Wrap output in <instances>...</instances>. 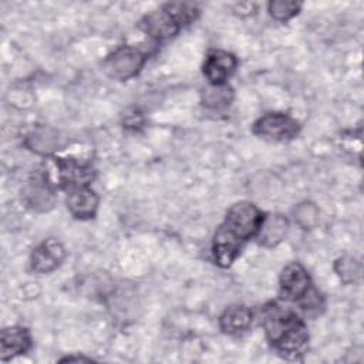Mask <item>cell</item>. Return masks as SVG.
<instances>
[{
    "instance_id": "10",
    "label": "cell",
    "mask_w": 364,
    "mask_h": 364,
    "mask_svg": "<svg viewBox=\"0 0 364 364\" xmlns=\"http://www.w3.org/2000/svg\"><path fill=\"white\" fill-rule=\"evenodd\" d=\"M237 68L235 54L225 50H210L205 58L202 71L209 84H225Z\"/></svg>"
},
{
    "instance_id": "14",
    "label": "cell",
    "mask_w": 364,
    "mask_h": 364,
    "mask_svg": "<svg viewBox=\"0 0 364 364\" xmlns=\"http://www.w3.org/2000/svg\"><path fill=\"white\" fill-rule=\"evenodd\" d=\"M26 146L33 152L44 156H53L61 146V136L58 131L47 125H38L26 136Z\"/></svg>"
},
{
    "instance_id": "5",
    "label": "cell",
    "mask_w": 364,
    "mask_h": 364,
    "mask_svg": "<svg viewBox=\"0 0 364 364\" xmlns=\"http://www.w3.org/2000/svg\"><path fill=\"white\" fill-rule=\"evenodd\" d=\"M46 179L55 188L65 192L84 185H91L95 178V169L90 162L73 156H48L43 171Z\"/></svg>"
},
{
    "instance_id": "19",
    "label": "cell",
    "mask_w": 364,
    "mask_h": 364,
    "mask_svg": "<svg viewBox=\"0 0 364 364\" xmlns=\"http://www.w3.org/2000/svg\"><path fill=\"white\" fill-rule=\"evenodd\" d=\"M294 220L296 223L303 228V229H313L317 223H318V208L309 200H304L301 203H299L294 210Z\"/></svg>"
},
{
    "instance_id": "17",
    "label": "cell",
    "mask_w": 364,
    "mask_h": 364,
    "mask_svg": "<svg viewBox=\"0 0 364 364\" xmlns=\"http://www.w3.org/2000/svg\"><path fill=\"white\" fill-rule=\"evenodd\" d=\"M334 272L344 284H354L361 280L363 264L357 257L344 255L334 262Z\"/></svg>"
},
{
    "instance_id": "6",
    "label": "cell",
    "mask_w": 364,
    "mask_h": 364,
    "mask_svg": "<svg viewBox=\"0 0 364 364\" xmlns=\"http://www.w3.org/2000/svg\"><path fill=\"white\" fill-rule=\"evenodd\" d=\"M148 54L134 46H119L102 61V71L112 80L127 81L139 74Z\"/></svg>"
},
{
    "instance_id": "16",
    "label": "cell",
    "mask_w": 364,
    "mask_h": 364,
    "mask_svg": "<svg viewBox=\"0 0 364 364\" xmlns=\"http://www.w3.org/2000/svg\"><path fill=\"white\" fill-rule=\"evenodd\" d=\"M235 98L233 88L225 84H209L200 92V102L209 109H223L228 108Z\"/></svg>"
},
{
    "instance_id": "8",
    "label": "cell",
    "mask_w": 364,
    "mask_h": 364,
    "mask_svg": "<svg viewBox=\"0 0 364 364\" xmlns=\"http://www.w3.org/2000/svg\"><path fill=\"white\" fill-rule=\"evenodd\" d=\"M21 198L24 205L34 212H48L55 205V188L46 179L44 173H36L26 182Z\"/></svg>"
},
{
    "instance_id": "20",
    "label": "cell",
    "mask_w": 364,
    "mask_h": 364,
    "mask_svg": "<svg viewBox=\"0 0 364 364\" xmlns=\"http://www.w3.org/2000/svg\"><path fill=\"white\" fill-rule=\"evenodd\" d=\"M73 360H75V361H90V358H85V357H65V358H63L61 361H73Z\"/></svg>"
},
{
    "instance_id": "12",
    "label": "cell",
    "mask_w": 364,
    "mask_h": 364,
    "mask_svg": "<svg viewBox=\"0 0 364 364\" xmlns=\"http://www.w3.org/2000/svg\"><path fill=\"white\" fill-rule=\"evenodd\" d=\"M33 346L31 334L26 327L10 326L0 333V360L9 361L27 354Z\"/></svg>"
},
{
    "instance_id": "3",
    "label": "cell",
    "mask_w": 364,
    "mask_h": 364,
    "mask_svg": "<svg viewBox=\"0 0 364 364\" xmlns=\"http://www.w3.org/2000/svg\"><path fill=\"white\" fill-rule=\"evenodd\" d=\"M199 14L200 9L195 3H166L146 14L139 27L152 40L161 43L176 36L182 27L193 23Z\"/></svg>"
},
{
    "instance_id": "2",
    "label": "cell",
    "mask_w": 364,
    "mask_h": 364,
    "mask_svg": "<svg viewBox=\"0 0 364 364\" xmlns=\"http://www.w3.org/2000/svg\"><path fill=\"white\" fill-rule=\"evenodd\" d=\"M262 326L272 348L286 360H299L309 347V330L304 320L277 301L262 307Z\"/></svg>"
},
{
    "instance_id": "9",
    "label": "cell",
    "mask_w": 364,
    "mask_h": 364,
    "mask_svg": "<svg viewBox=\"0 0 364 364\" xmlns=\"http://www.w3.org/2000/svg\"><path fill=\"white\" fill-rule=\"evenodd\" d=\"M67 250L64 245L57 239L43 240L30 255V269L38 274H47L54 272L65 259Z\"/></svg>"
},
{
    "instance_id": "1",
    "label": "cell",
    "mask_w": 364,
    "mask_h": 364,
    "mask_svg": "<svg viewBox=\"0 0 364 364\" xmlns=\"http://www.w3.org/2000/svg\"><path fill=\"white\" fill-rule=\"evenodd\" d=\"M263 219L264 215L255 203L249 200L233 203L213 235L212 253L215 263L220 267L232 266L245 243L256 237Z\"/></svg>"
},
{
    "instance_id": "13",
    "label": "cell",
    "mask_w": 364,
    "mask_h": 364,
    "mask_svg": "<svg viewBox=\"0 0 364 364\" xmlns=\"http://www.w3.org/2000/svg\"><path fill=\"white\" fill-rule=\"evenodd\" d=\"M253 321V314L243 304L229 306L219 317V328L229 336H240L246 333Z\"/></svg>"
},
{
    "instance_id": "18",
    "label": "cell",
    "mask_w": 364,
    "mask_h": 364,
    "mask_svg": "<svg viewBox=\"0 0 364 364\" xmlns=\"http://www.w3.org/2000/svg\"><path fill=\"white\" fill-rule=\"evenodd\" d=\"M269 14L276 21H289L301 10V3L289 0H273L267 4Z\"/></svg>"
},
{
    "instance_id": "11",
    "label": "cell",
    "mask_w": 364,
    "mask_h": 364,
    "mask_svg": "<svg viewBox=\"0 0 364 364\" xmlns=\"http://www.w3.org/2000/svg\"><path fill=\"white\" fill-rule=\"evenodd\" d=\"M65 203H67L70 213L74 218L81 219V220L92 219L98 210L100 196L91 188V185L77 186V188L67 191Z\"/></svg>"
},
{
    "instance_id": "15",
    "label": "cell",
    "mask_w": 364,
    "mask_h": 364,
    "mask_svg": "<svg viewBox=\"0 0 364 364\" xmlns=\"http://www.w3.org/2000/svg\"><path fill=\"white\" fill-rule=\"evenodd\" d=\"M289 232V220L280 213L264 216L262 226L256 235L259 243L264 247H274L282 243Z\"/></svg>"
},
{
    "instance_id": "4",
    "label": "cell",
    "mask_w": 364,
    "mask_h": 364,
    "mask_svg": "<svg viewBox=\"0 0 364 364\" xmlns=\"http://www.w3.org/2000/svg\"><path fill=\"white\" fill-rule=\"evenodd\" d=\"M279 287L282 299L296 303L307 314H318L324 307L321 293L313 286L307 269L299 262H291L283 267Z\"/></svg>"
},
{
    "instance_id": "7",
    "label": "cell",
    "mask_w": 364,
    "mask_h": 364,
    "mask_svg": "<svg viewBox=\"0 0 364 364\" xmlns=\"http://www.w3.org/2000/svg\"><path fill=\"white\" fill-rule=\"evenodd\" d=\"M300 122L286 112H267L255 121L252 131L259 138L273 142H287L300 132Z\"/></svg>"
}]
</instances>
